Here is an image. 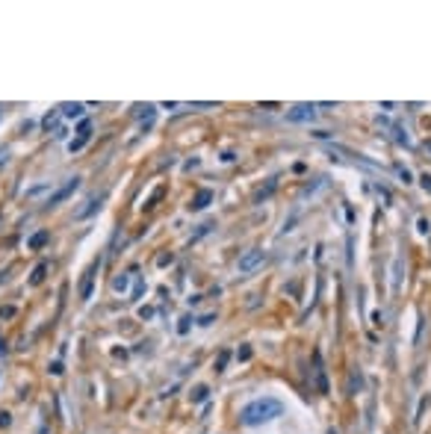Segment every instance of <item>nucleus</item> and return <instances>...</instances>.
<instances>
[{
  "instance_id": "obj_5",
  "label": "nucleus",
  "mask_w": 431,
  "mask_h": 434,
  "mask_svg": "<svg viewBox=\"0 0 431 434\" xmlns=\"http://www.w3.org/2000/svg\"><path fill=\"white\" fill-rule=\"evenodd\" d=\"M59 113H63L65 118H80L83 116V104H63L59 106Z\"/></svg>"
},
{
  "instance_id": "obj_1",
  "label": "nucleus",
  "mask_w": 431,
  "mask_h": 434,
  "mask_svg": "<svg viewBox=\"0 0 431 434\" xmlns=\"http://www.w3.org/2000/svg\"><path fill=\"white\" fill-rule=\"evenodd\" d=\"M281 414H284L281 402L272 399V396H263V399L249 402V405L242 408L239 420H242V426H263V423H272L275 416H281Z\"/></svg>"
},
{
  "instance_id": "obj_4",
  "label": "nucleus",
  "mask_w": 431,
  "mask_h": 434,
  "mask_svg": "<svg viewBox=\"0 0 431 434\" xmlns=\"http://www.w3.org/2000/svg\"><path fill=\"white\" fill-rule=\"evenodd\" d=\"M77 186H80V180H77V178H74V180H68V183L63 186V190H59V192H54V195H51V204H59V201H65V198H68V195H71V192L77 190Z\"/></svg>"
},
{
  "instance_id": "obj_3",
  "label": "nucleus",
  "mask_w": 431,
  "mask_h": 434,
  "mask_svg": "<svg viewBox=\"0 0 431 434\" xmlns=\"http://www.w3.org/2000/svg\"><path fill=\"white\" fill-rule=\"evenodd\" d=\"M316 106L313 104H296L292 110H287V121H313Z\"/></svg>"
},
{
  "instance_id": "obj_7",
  "label": "nucleus",
  "mask_w": 431,
  "mask_h": 434,
  "mask_svg": "<svg viewBox=\"0 0 431 434\" xmlns=\"http://www.w3.org/2000/svg\"><path fill=\"white\" fill-rule=\"evenodd\" d=\"M127 284H130V278H127V275H121V278H115V281H113V290H115V292H125Z\"/></svg>"
},
{
  "instance_id": "obj_9",
  "label": "nucleus",
  "mask_w": 431,
  "mask_h": 434,
  "mask_svg": "<svg viewBox=\"0 0 431 434\" xmlns=\"http://www.w3.org/2000/svg\"><path fill=\"white\" fill-rule=\"evenodd\" d=\"M44 240H48V234H36L33 240H30V245H33V248H39V245H42Z\"/></svg>"
},
{
  "instance_id": "obj_6",
  "label": "nucleus",
  "mask_w": 431,
  "mask_h": 434,
  "mask_svg": "<svg viewBox=\"0 0 431 434\" xmlns=\"http://www.w3.org/2000/svg\"><path fill=\"white\" fill-rule=\"evenodd\" d=\"M210 198H213V192H210V190H204V192H198V195H195V201H192V204H189V207H192V210H204Z\"/></svg>"
},
{
  "instance_id": "obj_2",
  "label": "nucleus",
  "mask_w": 431,
  "mask_h": 434,
  "mask_svg": "<svg viewBox=\"0 0 431 434\" xmlns=\"http://www.w3.org/2000/svg\"><path fill=\"white\" fill-rule=\"evenodd\" d=\"M266 263V252H260V248H251V252H245L239 257V272L242 275H251L257 266H263Z\"/></svg>"
},
{
  "instance_id": "obj_8",
  "label": "nucleus",
  "mask_w": 431,
  "mask_h": 434,
  "mask_svg": "<svg viewBox=\"0 0 431 434\" xmlns=\"http://www.w3.org/2000/svg\"><path fill=\"white\" fill-rule=\"evenodd\" d=\"M44 272H48V263H39V266H36V272H33V284H42Z\"/></svg>"
}]
</instances>
